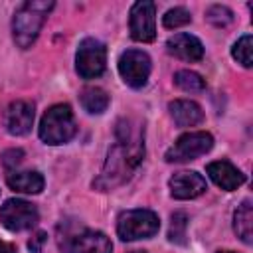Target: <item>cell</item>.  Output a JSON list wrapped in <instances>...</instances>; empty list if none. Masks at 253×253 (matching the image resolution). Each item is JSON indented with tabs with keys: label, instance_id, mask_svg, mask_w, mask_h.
<instances>
[{
	"label": "cell",
	"instance_id": "6da1fadb",
	"mask_svg": "<svg viewBox=\"0 0 253 253\" xmlns=\"http://www.w3.org/2000/svg\"><path fill=\"white\" fill-rule=\"evenodd\" d=\"M144 156V130L138 123L121 121L117 125V142L111 146L99 178L93 182L97 190H113L125 184Z\"/></svg>",
	"mask_w": 253,
	"mask_h": 253
},
{
	"label": "cell",
	"instance_id": "7a4b0ae2",
	"mask_svg": "<svg viewBox=\"0 0 253 253\" xmlns=\"http://www.w3.org/2000/svg\"><path fill=\"white\" fill-rule=\"evenodd\" d=\"M51 8H53L51 0H28L16 10L12 20V32H14V42L22 49L30 47L38 40L40 30Z\"/></svg>",
	"mask_w": 253,
	"mask_h": 253
},
{
	"label": "cell",
	"instance_id": "3957f363",
	"mask_svg": "<svg viewBox=\"0 0 253 253\" xmlns=\"http://www.w3.org/2000/svg\"><path fill=\"white\" fill-rule=\"evenodd\" d=\"M77 126L73 119V111L69 105H53L49 107L40 123V138L45 144H63L73 138Z\"/></svg>",
	"mask_w": 253,
	"mask_h": 253
},
{
	"label": "cell",
	"instance_id": "277c9868",
	"mask_svg": "<svg viewBox=\"0 0 253 253\" xmlns=\"http://www.w3.org/2000/svg\"><path fill=\"white\" fill-rule=\"evenodd\" d=\"M160 219L150 210H128L119 215L117 221V233L123 241H134V239H146L158 233Z\"/></svg>",
	"mask_w": 253,
	"mask_h": 253
},
{
	"label": "cell",
	"instance_id": "5b68a950",
	"mask_svg": "<svg viewBox=\"0 0 253 253\" xmlns=\"http://www.w3.org/2000/svg\"><path fill=\"white\" fill-rule=\"evenodd\" d=\"M107 47L95 38H85L75 53V69L83 79H95L105 71Z\"/></svg>",
	"mask_w": 253,
	"mask_h": 253
},
{
	"label": "cell",
	"instance_id": "8992f818",
	"mask_svg": "<svg viewBox=\"0 0 253 253\" xmlns=\"http://www.w3.org/2000/svg\"><path fill=\"white\" fill-rule=\"evenodd\" d=\"M213 146V136L210 132L198 130V132H186L182 134L168 150H166V162H188L204 156Z\"/></svg>",
	"mask_w": 253,
	"mask_h": 253
},
{
	"label": "cell",
	"instance_id": "52a82bcc",
	"mask_svg": "<svg viewBox=\"0 0 253 253\" xmlns=\"http://www.w3.org/2000/svg\"><path fill=\"white\" fill-rule=\"evenodd\" d=\"M38 217H40V213H38L36 206L26 200L12 198V200H6L4 206L0 208V221L10 231L30 229L38 223Z\"/></svg>",
	"mask_w": 253,
	"mask_h": 253
},
{
	"label": "cell",
	"instance_id": "ba28073f",
	"mask_svg": "<svg viewBox=\"0 0 253 253\" xmlns=\"http://www.w3.org/2000/svg\"><path fill=\"white\" fill-rule=\"evenodd\" d=\"M119 73L126 85L140 89L146 85L150 75V57L140 49H126L119 57Z\"/></svg>",
	"mask_w": 253,
	"mask_h": 253
},
{
	"label": "cell",
	"instance_id": "9c48e42d",
	"mask_svg": "<svg viewBox=\"0 0 253 253\" xmlns=\"http://www.w3.org/2000/svg\"><path fill=\"white\" fill-rule=\"evenodd\" d=\"M61 247L65 253H111L113 251L109 237L95 229H81L75 233H65Z\"/></svg>",
	"mask_w": 253,
	"mask_h": 253
},
{
	"label": "cell",
	"instance_id": "30bf717a",
	"mask_svg": "<svg viewBox=\"0 0 253 253\" xmlns=\"http://www.w3.org/2000/svg\"><path fill=\"white\" fill-rule=\"evenodd\" d=\"M130 36L136 42H152L156 38V8L148 0H140L130 8Z\"/></svg>",
	"mask_w": 253,
	"mask_h": 253
},
{
	"label": "cell",
	"instance_id": "8fae6325",
	"mask_svg": "<svg viewBox=\"0 0 253 253\" xmlns=\"http://www.w3.org/2000/svg\"><path fill=\"white\" fill-rule=\"evenodd\" d=\"M34 125V105L28 101H14L4 113V126L10 134L22 136L32 130Z\"/></svg>",
	"mask_w": 253,
	"mask_h": 253
},
{
	"label": "cell",
	"instance_id": "7c38bea8",
	"mask_svg": "<svg viewBox=\"0 0 253 253\" xmlns=\"http://www.w3.org/2000/svg\"><path fill=\"white\" fill-rule=\"evenodd\" d=\"M168 186L176 200H192L206 192V180L198 172H178L170 178Z\"/></svg>",
	"mask_w": 253,
	"mask_h": 253
},
{
	"label": "cell",
	"instance_id": "4fadbf2b",
	"mask_svg": "<svg viewBox=\"0 0 253 253\" xmlns=\"http://www.w3.org/2000/svg\"><path fill=\"white\" fill-rule=\"evenodd\" d=\"M166 49L168 53L186 61H200L204 57V45L192 34H174L172 38H168Z\"/></svg>",
	"mask_w": 253,
	"mask_h": 253
},
{
	"label": "cell",
	"instance_id": "5bb4252c",
	"mask_svg": "<svg viewBox=\"0 0 253 253\" xmlns=\"http://www.w3.org/2000/svg\"><path fill=\"white\" fill-rule=\"evenodd\" d=\"M206 172L210 174V178L221 188V190H235L245 182V174H241V170H237L231 162L227 160H217V162H210L206 166Z\"/></svg>",
	"mask_w": 253,
	"mask_h": 253
},
{
	"label": "cell",
	"instance_id": "9a60e30c",
	"mask_svg": "<svg viewBox=\"0 0 253 253\" xmlns=\"http://www.w3.org/2000/svg\"><path fill=\"white\" fill-rule=\"evenodd\" d=\"M168 111L178 126H196L204 121V111L198 103L188 99H176L168 105Z\"/></svg>",
	"mask_w": 253,
	"mask_h": 253
},
{
	"label": "cell",
	"instance_id": "2e32d148",
	"mask_svg": "<svg viewBox=\"0 0 253 253\" xmlns=\"http://www.w3.org/2000/svg\"><path fill=\"white\" fill-rule=\"evenodd\" d=\"M6 182L12 190L24 192V194H40L43 190V176L36 170H24V172H10L6 176Z\"/></svg>",
	"mask_w": 253,
	"mask_h": 253
},
{
	"label": "cell",
	"instance_id": "e0dca14e",
	"mask_svg": "<svg viewBox=\"0 0 253 253\" xmlns=\"http://www.w3.org/2000/svg\"><path fill=\"white\" fill-rule=\"evenodd\" d=\"M233 229L237 233V237H241L243 243H251L253 241V206L249 200H245L235 215H233Z\"/></svg>",
	"mask_w": 253,
	"mask_h": 253
},
{
	"label": "cell",
	"instance_id": "ac0fdd59",
	"mask_svg": "<svg viewBox=\"0 0 253 253\" xmlns=\"http://www.w3.org/2000/svg\"><path fill=\"white\" fill-rule=\"evenodd\" d=\"M81 105L91 115H101L109 107V95L99 87H87L81 91Z\"/></svg>",
	"mask_w": 253,
	"mask_h": 253
},
{
	"label": "cell",
	"instance_id": "d6986e66",
	"mask_svg": "<svg viewBox=\"0 0 253 253\" xmlns=\"http://www.w3.org/2000/svg\"><path fill=\"white\" fill-rule=\"evenodd\" d=\"M174 83L186 93H200L206 89V81L202 79V75H198L196 71H190V69L178 71L174 75Z\"/></svg>",
	"mask_w": 253,
	"mask_h": 253
},
{
	"label": "cell",
	"instance_id": "ffe728a7",
	"mask_svg": "<svg viewBox=\"0 0 253 253\" xmlns=\"http://www.w3.org/2000/svg\"><path fill=\"white\" fill-rule=\"evenodd\" d=\"M251 47H253V40H251L249 34H245V36H241V38L235 42V45H233V49H231V55H233L243 67H251Z\"/></svg>",
	"mask_w": 253,
	"mask_h": 253
},
{
	"label": "cell",
	"instance_id": "44dd1931",
	"mask_svg": "<svg viewBox=\"0 0 253 253\" xmlns=\"http://www.w3.org/2000/svg\"><path fill=\"white\" fill-rule=\"evenodd\" d=\"M206 18H208V22L213 24L215 28H225L227 24H231V20H233V12H231L227 6H219V4H215V6L208 8Z\"/></svg>",
	"mask_w": 253,
	"mask_h": 253
},
{
	"label": "cell",
	"instance_id": "7402d4cb",
	"mask_svg": "<svg viewBox=\"0 0 253 253\" xmlns=\"http://www.w3.org/2000/svg\"><path fill=\"white\" fill-rule=\"evenodd\" d=\"M190 20H192V16H190V12L186 10V8H170L164 16H162V24H164V28H180V26H186V24H190Z\"/></svg>",
	"mask_w": 253,
	"mask_h": 253
},
{
	"label": "cell",
	"instance_id": "603a6c76",
	"mask_svg": "<svg viewBox=\"0 0 253 253\" xmlns=\"http://www.w3.org/2000/svg\"><path fill=\"white\" fill-rule=\"evenodd\" d=\"M186 225H188V217H186V213L184 211H176L174 215H172V223H170V233H168V237H170V241H174V243H184L186 239Z\"/></svg>",
	"mask_w": 253,
	"mask_h": 253
},
{
	"label": "cell",
	"instance_id": "cb8c5ba5",
	"mask_svg": "<svg viewBox=\"0 0 253 253\" xmlns=\"http://www.w3.org/2000/svg\"><path fill=\"white\" fill-rule=\"evenodd\" d=\"M22 158H24V152L20 148H12V150H6L4 152L2 162H4L6 168H14V166H18L22 162Z\"/></svg>",
	"mask_w": 253,
	"mask_h": 253
},
{
	"label": "cell",
	"instance_id": "d4e9b609",
	"mask_svg": "<svg viewBox=\"0 0 253 253\" xmlns=\"http://www.w3.org/2000/svg\"><path fill=\"white\" fill-rule=\"evenodd\" d=\"M45 239H47V235H45L43 231H38V233L30 239V243H28L30 251H32V253H40V251H42V245L45 243Z\"/></svg>",
	"mask_w": 253,
	"mask_h": 253
},
{
	"label": "cell",
	"instance_id": "484cf974",
	"mask_svg": "<svg viewBox=\"0 0 253 253\" xmlns=\"http://www.w3.org/2000/svg\"><path fill=\"white\" fill-rule=\"evenodd\" d=\"M0 253H16V245L6 243V241L0 239Z\"/></svg>",
	"mask_w": 253,
	"mask_h": 253
},
{
	"label": "cell",
	"instance_id": "4316f807",
	"mask_svg": "<svg viewBox=\"0 0 253 253\" xmlns=\"http://www.w3.org/2000/svg\"><path fill=\"white\" fill-rule=\"evenodd\" d=\"M132 253H146V251H132Z\"/></svg>",
	"mask_w": 253,
	"mask_h": 253
},
{
	"label": "cell",
	"instance_id": "83f0119b",
	"mask_svg": "<svg viewBox=\"0 0 253 253\" xmlns=\"http://www.w3.org/2000/svg\"><path fill=\"white\" fill-rule=\"evenodd\" d=\"M219 253H233V251H219Z\"/></svg>",
	"mask_w": 253,
	"mask_h": 253
}]
</instances>
